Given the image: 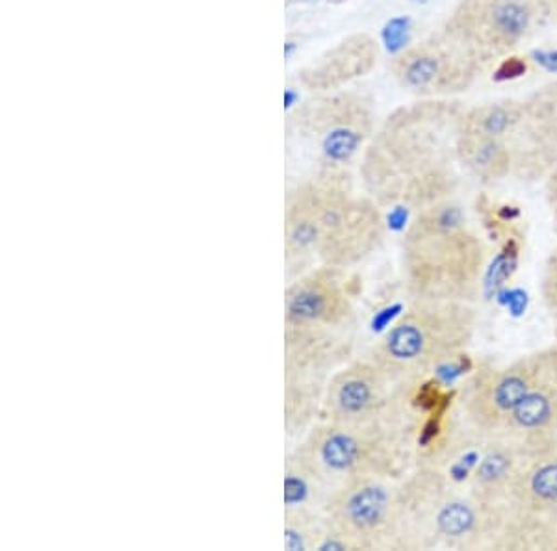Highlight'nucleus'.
Here are the masks:
<instances>
[{
  "label": "nucleus",
  "mask_w": 557,
  "mask_h": 551,
  "mask_svg": "<svg viewBox=\"0 0 557 551\" xmlns=\"http://www.w3.org/2000/svg\"><path fill=\"white\" fill-rule=\"evenodd\" d=\"M457 159L465 172L483 183H494L513 175V160L504 141L459 125Z\"/></svg>",
  "instance_id": "4468645a"
},
{
  "label": "nucleus",
  "mask_w": 557,
  "mask_h": 551,
  "mask_svg": "<svg viewBox=\"0 0 557 551\" xmlns=\"http://www.w3.org/2000/svg\"><path fill=\"white\" fill-rule=\"evenodd\" d=\"M487 248L450 201L417 212L401 238V273L411 301L474 303Z\"/></svg>",
  "instance_id": "7ed1b4c3"
},
{
  "label": "nucleus",
  "mask_w": 557,
  "mask_h": 551,
  "mask_svg": "<svg viewBox=\"0 0 557 551\" xmlns=\"http://www.w3.org/2000/svg\"><path fill=\"white\" fill-rule=\"evenodd\" d=\"M294 99H296V96H294V91H292V89H286V93H285L286 109H290L292 102H294Z\"/></svg>",
  "instance_id": "b1692460"
},
{
  "label": "nucleus",
  "mask_w": 557,
  "mask_h": 551,
  "mask_svg": "<svg viewBox=\"0 0 557 551\" xmlns=\"http://www.w3.org/2000/svg\"><path fill=\"white\" fill-rule=\"evenodd\" d=\"M543 8V0H461L446 30L482 64L513 51L537 25Z\"/></svg>",
  "instance_id": "9d476101"
},
{
  "label": "nucleus",
  "mask_w": 557,
  "mask_h": 551,
  "mask_svg": "<svg viewBox=\"0 0 557 551\" xmlns=\"http://www.w3.org/2000/svg\"><path fill=\"white\" fill-rule=\"evenodd\" d=\"M399 392L401 385L374 359H351L327 379L320 422L374 424L399 419Z\"/></svg>",
  "instance_id": "9b49d317"
},
{
  "label": "nucleus",
  "mask_w": 557,
  "mask_h": 551,
  "mask_svg": "<svg viewBox=\"0 0 557 551\" xmlns=\"http://www.w3.org/2000/svg\"><path fill=\"white\" fill-rule=\"evenodd\" d=\"M461 114L435 107L406 133L386 136L367 159L364 177L375 203L420 210L450 201L459 175L457 138Z\"/></svg>",
  "instance_id": "f03ea898"
},
{
  "label": "nucleus",
  "mask_w": 557,
  "mask_h": 551,
  "mask_svg": "<svg viewBox=\"0 0 557 551\" xmlns=\"http://www.w3.org/2000/svg\"><path fill=\"white\" fill-rule=\"evenodd\" d=\"M331 490L357 479H396L411 469V442L399 419L374 424L318 422L299 440Z\"/></svg>",
  "instance_id": "423d86ee"
},
{
  "label": "nucleus",
  "mask_w": 557,
  "mask_h": 551,
  "mask_svg": "<svg viewBox=\"0 0 557 551\" xmlns=\"http://www.w3.org/2000/svg\"><path fill=\"white\" fill-rule=\"evenodd\" d=\"M525 73L524 58L511 57L502 62L498 71L494 73L496 80H511V78H519Z\"/></svg>",
  "instance_id": "412c9836"
},
{
  "label": "nucleus",
  "mask_w": 557,
  "mask_h": 551,
  "mask_svg": "<svg viewBox=\"0 0 557 551\" xmlns=\"http://www.w3.org/2000/svg\"><path fill=\"white\" fill-rule=\"evenodd\" d=\"M417 2H425V0H417Z\"/></svg>",
  "instance_id": "a878e982"
},
{
  "label": "nucleus",
  "mask_w": 557,
  "mask_h": 551,
  "mask_svg": "<svg viewBox=\"0 0 557 551\" xmlns=\"http://www.w3.org/2000/svg\"><path fill=\"white\" fill-rule=\"evenodd\" d=\"M327 526L361 551L401 550L404 513L396 479H357L331 490L323 505Z\"/></svg>",
  "instance_id": "6e6552de"
},
{
  "label": "nucleus",
  "mask_w": 557,
  "mask_h": 551,
  "mask_svg": "<svg viewBox=\"0 0 557 551\" xmlns=\"http://www.w3.org/2000/svg\"><path fill=\"white\" fill-rule=\"evenodd\" d=\"M409 36V20L407 17H394L386 23L383 28V41H385L386 51L399 52L407 43Z\"/></svg>",
  "instance_id": "aec40b11"
},
{
  "label": "nucleus",
  "mask_w": 557,
  "mask_h": 551,
  "mask_svg": "<svg viewBox=\"0 0 557 551\" xmlns=\"http://www.w3.org/2000/svg\"><path fill=\"white\" fill-rule=\"evenodd\" d=\"M488 550H557V513L524 514L502 509Z\"/></svg>",
  "instance_id": "2eb2a0df"
},
{
  "label": "nucleus",
  "mask_w": 557,
  "mask_h": 551,
  "mask_svg": "<svg viewBox=\"0 0 557 551\" xmlns=\"http://www.w3.org/2000/svg\"><path fill=\"white\" fill-rule=\"evenodd\" d=\"M557 380V343L502 364L480 367L465 388L462 412L482 437L500 435L509 414Z\"/></svg>",
  "instance_id": "0eeeda50"
},
{
  "label": "nucleus",
  "mask_w": 557,
  "mask_h": 551,
  "mask_svg": "<svg viewBox=\"0 0 557 551\" xmlns=\"http://www.w3.org/2000/svg\"><path fill=\"white\" fill-rule=\"evenodd\" d=\"M283 327L323 335H351L355 292L349 270L317 264L285 288Z\"/></svg>",
  "instance_id": "1a4fd4ad"
},
{
  "label": "nucleus",
  "mask_w": 557,
  "mask_h": 551,
  "mask_svg": "<svg viewBox=\"0 0 557 551\" xmlns=\"http://www.w3.org/2000/svg\"><path fill=\"white\" fill-rule=\"evenodd\" d=\"M543 2H545V7L546 4H554V7H557V0H543Z\"/></svg>",
  "instance_id": "393cba45"
},
{
  "label": "nucleus",
  "mask_w": 557,
  "mask_h": 551,
  "mask_svg": "<svg viewBox=\"0 0 557 551\" xmlns=\"http://www.w3.org/2000/svg\"><path fill=\"white\" fill-rule=\"evenodd\" d=\"M327 379L285 375V431L304 438L322 419L323 392Z\"/></svg>",
  "instance_id": "f3484780"
},
{
  "label": "nucleus",
  "mask_w": 557,
  "mask_h": 551,
  "mask_svg": "<svg viewBox=\"0 0 557 551\" xmlns=\"http://www.w3.org/2000/svg\"><path fill=\"white\" fill-rule=\"evenodd\" d=\"M283 240L290 279L317 264L354 270L383 248L386 223L372 197L355 196L343 173L330 170L292 191Z\"/></svg>",
  "instance_id": "f257e3e1"
},
{
  "label": "nucleus",
  "mask_w": 557,
  "mask_h": 551,
  "mask_svg": "<svg viewBox=\"0 0 557 551\" xmlns=\"http://www.w3.org/2000/svg\"><path fill=\"white\" fill-rule=\"evenodd\" d=\"M401 550H488L502 508H488L433 463L399 479Z\"/></svg>",
  "instance_id": "20e7f679"
},
{
  "label": "nucleus",
  "mask_w": 557,
  "mask_h": 551,
  "mask_svg": "<svg viewBox=\"0 0 557 551\" xmlns=\"http://www.w3.org/2000/svg\"><path fill=\"white\" fill-rule=\"evenodd\" d=\"M541 298L552 316L557 317V246L546 260L545 273L541 280Z\"/></svg>",
  "instance_id": "6ab92c4d"
},
{
  "label": "nucleus",
  "mask_w": 557,
  "mask_h": 551,
  "mask_svg": "<svg viewBox=\"0 0 557 551\" xmlns=\"http://www.w3.org/2000/svg\"><path fill=\"white\" fill-rule=\"evenodd\" d=\"M533 57L545 70L557 73V51H537Z\"/></svg>",
  "instance_id": "5701e85b"
},
{
  "label": "nucleus",
  "mask_w": 557,
  "mask_h": 551,
  "mask_svg": "<svg viewBox=\"0 0 557 551\" xmlns=\"http://www.w3.org/2000/svg\"><path fill=\"white\" fill-rule=\"evenodd\" d=\"M331 487L314 468L301 446H296L285 456L283 474V501L285 511H323Z\"/></svg>",
  "instance_id": "dca6fc26"
},
{
  "label": "nucleus",
  "mask_w": 557,
  "mask_h": 551,
  "mask_svg": "<svg viewBox=\"0 0 557 551\" xmlns=\"http://www.w3.org/2000/svg\"><path fill=\"white\" fill-rule=\"evenodd\" d=\"M522 437V463L502 509L524 514L557 513V431Z\"/></svg>",
  "instance_id": "ddd939ff"
},
{
  "label": "nucleus",
  "mask_w": 557,
  "mask_h": 551,
  "mask_svg": "<svg viewBox=\"0 0 557 551\" xmlns=\"http://www.w3.org/2000/svg\"><path fill=\"white\" fill-rule=\"evenodd\" d=\"M546 196H548V206H550L552 216L556 217L557 222V165L552 170L550 175H548Z\"/></svg>",
  "instance_id": "4be33fe9"
},
{
  "label": "nucleus",
  "mask_w": 557,
  "mask_h": 551,
  "mask_svg": "<svg viewBox=\"0 0 557 551\" xmlns=\"http://www.w3.org/2000/svg\"><path fill=\"white\" fill-rule=\"evenodd\" d=\"M478 324L474 303L411 301L368 356L404 387L465 353L474 342Z\"/></svg>",
  "instance_id": "39448f33"
},
{
  "label": "nucleus",
  "mask_w": 557,
  "mask_h": 551,
  "mask_svg": "<svg viewBox=\"0 0 557 551\" xmlns=\"http://www.w3.org/2000/svg\"><path fill=\"white\" fill-rule=\"evenodd\" d=\"M480 62L474 54L444 30L418 49L399 58V76L409 88L425 93H459L469 88Z\"/></svg>",
  "instance_id": "f8f14e48"
},
{
  "label": "nucleus",
  "mask_w": 557,
  "mask_h": 551,
  "mask_svg": "<svg viewBox=\"0 0 557 551\" xmlns=\"http://www.w3.org/2000/svg\"><path fill=\"white\" fill-rule=\"evenodd\" d=\"M325 529L323 511H285L283 544L286 551L317 550Z\"/></svg>",
  "instance_id": "a211bd4d"
}]
</instances>
